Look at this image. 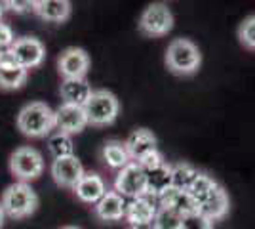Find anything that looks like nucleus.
I'll use <instances>...</instances> for the list:
<instances>
[{
    "mask_svg": "<svg viewBox=\"0 0 255 229\" xmlns=\"http://www.w3.org/2000/svg\"><path fill=\"white\" fill-rule=\"evenodd\" d=\"M78 201H82L86 205H96L97 201L107 193V186L103 178L96 172H84L82 180L76 184L73 189Z\"/></svg>",
    "mask_w": 255,
    "mask_h": 229,
    "instance_id": "nucleus-14",
    "label": "nucleus"
},
{
    "mask_svg": "<svg viewBox=\"0 0 255 229\" xmlns=\"http://www.w3.org/2000/svg\"><path fill=\"white\" fill-rule=\"evenodd\" d=\"M181 229H213V222H210L200 212H192V214L183 216Z\"/></svg>",
    "mask_w": 255,
    "mask_h": 229,
    "instance_id": "nucleus-28",
    "label": "nucleus"
},
{
    "mask_svg": "<svg viewBox=\"0 0 255 229\" xmlns=\"http://www.w3.org/2000/svg\"><path fill=\"white\" fill-rule=\"evenodd\" d=\"M229 208H231L229 195H227L223 187L219 186L206 201H202L198 205V212L204 214L210 222H217V220H223L229 214Z\"/></svg>",
    "mask_w": 255,
    "mask_h": 229,
    "instance_id": "nucleus-18",
    "label": "nucleus"
},
{
    "mask_svg": "<svg viewBox=\"0 0 255 229\" xmlns=\"http://www.w3.org/2000/svg\"><path fill=\"white\" fill-rule=\"evenodd\" d=\"M4 8H6L4 2H0V19H2V15H4Z\"/></svg>",
    "mask_w": 255,
    "mask_h": 229,
    "instance_id": "nucleus-35",
    "label": "nucleus"
},
{
    "mask_svg": "<svg viewBox=\"0 0 255 229\" xmlns=\"http://www.w3.org/2000/svg\"><path fill=\"white\" fill-rule=\"evenodd\" d=\"M166 65L173 75H194L202 65V54L189 38H173L166 48Z\"/></svg>",
    "mask_w": 255,
    "mask_h": 229,
    "instance_id": "nucleus-1",
    "label": "nucleus"
},
{
    "mask_svg": "<svg viewBox=\"0 0 255 229\" xmlns=\"http://www.w3.org/2000/svg\"><path fill=\"white\" fill-rule=\"evenodd\" d=\"M4 210H2V205H0V229H2V226H4Z\"/></svg>",
    "mask_w": 255,
    "mask_h": 229,
    "instance_id": "nucleus-34",
    "label": "nucleus"
},
{
    "mask_svg": "<svg viewBox=\"0 0 255 229\" xmlns=\"http://www.w3.org/2000/svg\"><path fill=\"white\" fill-rule=\"evenodd\" d=\"M183 216L170 208H158L154 216V228L156 229H181Z\"/></svg>",
    "mask_w": 255,
    "mask_h": 229,
    "instance_id": "nucleus-26",
    "label": "nucleus"
},
{
    "mask_svg": "<svg viewBox=\"0 0 255 229\" xmlns=\"http://www.w3.org/2000/svg\"><path fill=\"white\" fill-rule=\"evenodd\" d=\"M57 69L63 78H86L90 69V55L76 46L65 48L57 59Z\"/></svg>",
    "mask_w": 255,
    "mask_h": 229,
    "instance_id": "nucleus-9",
    "label": "nucleus"
},
{
    "mask_svg": "<svg viewBox=\"0 0 255 229\" xmlns=\"http://www.w3.org/2000/svg\"><path fill=\"white\" fill-rule=\"evenodd\" d=\"M4 6H8L11 11H15V13H25V11H31L32 10V2H4Z\"/></svg>",
    "mask_w": 255,
    "mask_h": 229,
    "instance_id": "nucleus-31",
    "label": "nucleus"
},
{
    "mask_svg": "<svg viewBox=\"0 0 255 229\" xmlns=\"http://www.w3.org/2000/svg\"><path fill=\"white\" fill-rule=\"evenodd\" d=\"M29 71L19 65H0V88L2 90H19L27 82Z\"/></svg>",
    "mask_w": 255,
    "mask_h": 229,
    "instance_id": "nucleus-22",
    "label": "nucleus"
},
{
    "mask_svg": "<svg viewBox=\"0 0 255 229\" xmlns=\"http://www.w3.org/2000/svg\"><path fill=\"white\" fill-rule=\"evenodd\" d=\"M103 161H105L111 168H115V170H122L124 166L131 163V159H129V155H128V149L126 145L122 142H118V140H111V142H107L103 145Z\"/></svg>",
    "mask_w": 255,
    "mask_h": 229,
    "instance_id": "nucleus-21",
    "label": "nucleus"
},
{
    "mask_svg": "<svg viewBox=\"0 0 255 229\" xmlns=\"http://www.w3.org/2000/svg\"><path fill=\"white\" fill-rule=\"evenodd\" d=\"M158 203H160L158 208H170V210H175L181 216L198 212V203L187 191L175 189V187H170L168 191H164L158 197Z\"/></svg>",
    "mask_w": 255,
    "mask_h": 229,
    "instance_id": "nucleus-16",
    "label": "nucleus"
},
{
    "mask_svg": "<svg viewBox=\"0 0 255 229\" xmlns=\"http://www.w3.org/2000/svg\"><path fill=\"white\" fill-rule=\"evenodd\" d=\"M88 126L84 107L80 105H67L61 103V107L55 109V128L67 136L80 134Z\"/></svg>",
    "mask_w": 255,
    "mask_h": 229,
    "instance_id": "nucleus-11",
    "label": "nucleus"
},
{
    "mask_svg": "<svg viewBox=\"0 0 255 229\" xmlns=\"http://www.w3.org/2000/svg\"><path fill=\"white\" fill-rule=\"evenodd\" d=\"M92 86L86 78H63L61 86H59V94L61 99L67 105H80L84 107V103L92 96Z\"/></svg>",
    "mask_w": 255,
    "mask_h": 229,
    "instance_id": "nucleus-17",
    "label": "nucleus"
},
{
    "mask_svg": "<svg viewBox=\"0 0 255 229\" xmlns=\"http://www.w3.org/2000/svg\"><path fill=\"white\" fill-rule=\"evenodd\" d=\"M71 2L67 0H34L32 11L50 23H63L71 17Z\"/></svg>",
    "mask_w": 255,
    "mask_h": 229,
    "instance_id": "nucleus-15",
    "label": "nucleus"
},
{
    "mask_svg": "<svg viewBox=\"0 0 255 229\" xmlns=\"http://www.w3.org/2000/svg\"><path fill=\"white\" fill-rule=\"evenodd\" d=\"M171 187V164L162 163L160 166L147 170V195L158 199Z\"/></svg>",
    "mask_w": 255,
    "mask_h": 229,
    "instance_id": "nucleus-20",
    "label": "nucleus"
},
{
    "mask_svg": "<svg viewBox=\"0 0 255 229\" xmlns=\"http://www.w3.org/2000/svg\"><path fill=\"white\" fill-rule=\"evenodd\" d=\"M59 229H80V228H76V226H63V228H59Z\"/></svg>",
    "mask_w": 255,
    "mask_h": 229,
    "instance_id": "nucleus-36",
    "label": "nucleus"
},
{
    "mask_svg": "<svg viewBox=\"0 0 255 229\" xmlns=\"http://www.w3.org/2000/svg\"><path fill=\"white\" fill-rule=\"evenodd\" d=\"M15 42V36H13V31L8 23L0 21V50H8L11 48V44Z\"/></svg>",
    "mask_w": 255,
    "mask_h": 229,
    "instance_id": "nucleus-30",
    "label": "nucleus"
},
{
    "mask_svg": "<svg viewBox=\"0 0 255 229\" xmlns=\"http://www.w3.org/2000/svg\"><path fill=\"white\" fill-rule=\"evenodd\" d=\"M84 176V166L76 159V155L55 159L52 163V178L59 187L65 189H75L76 184Z\"/></svg>",
    "mask_w": 255,
    "mask_h": 229,
    "instance_id": "nucleus-10",
    "label": "nucleus"
},
{
    "mask_svg": "<svg viewBox=\"0 0 255 229\" xmlns=\"http://www.w3.org/2000/svg\"><path fill=\"white\" fill-rule=\"evenodd\" d=\"M164 163V157L160 155V151L156 149V151H150V153H147L141 161H139V166L147 172V170H152V168H156V166H160V164Z\"/></svg>",
    "mask_w": 255,
    "mask_h": 229,
    "instance_id": "nucleus-29",
    "label": "nucleus"
},
{
    "mask_svg": "<svg viewBox=\"0 0 255 229\" xmlns=\"http://www.w3.org/2000/svg\"><path fill=\"white\" fill-rule=\"evenodd\" d=\"M10 52L13 54L15 63L29 71V69L42 65L44 57H46V46L34 36H23L11 44Z\"/></svg>",
    "mask_w": 255,
    "mask_h": 229,
    "instance_id": "nucleus-8",
    "label": "nucleus"
},
{
    "mask_svg": "<svg viewBox=\"0 0 255 229\" xmlns=\"http://www.w3.org/2000/svg\"><path fill=\"white\" fill-rule=\"evenodd\" d=\"M124 145H126L131 163H139L147 153L156 151V136L147 128H137L128 136Z\"/></svg>",
    "mask_w": 255,
    "mask_h": 229,
    "instance_id": "nucleus-13",
    "label": "nucleus"
},
{
    "mask_svg": "<svg viewBox=\"0 0 255 229\" xmlns=\"http://www.w3.org/2000/svg\"><path fill=\"white\" fill-rule=\"evenodd\" d=\"M129 229H156L154 222H147V224H137V226H129Z\"/></svg>",
    "mask_w": 255,
    "mask_h": 229,
    "instance_id": "nucleus-33",
    "label": "nucleus"
},
{
    "mask_svg": "<svg viewBox=\"0 0 255 229\" xmlns=\"http://www.w3.org/2000/svg\"><path fill=\"white\" fill-rule=\"evenodd\" d=\"M17 128L29 138H44L55 128V111L42 101H31L19 111Z\"/></svg>",
    "mask_w": 255,
    "mask_h": 229,
    "instance_id": "nucleus-2",
    "label": "nucleus"
},
{
    "mask_svg": "<svg viewBox=\"0 0 255 229\" xmlns=\"http://www.w3.org/2000/svg\"><path fill=\"white\" fill-rule=\"evenodd\" d=\"M48 149H50V155L55 161V159H63V157L75 155V143H73L71 136H67L63 132H57L48 140Z\"/></svg>",
    "mask_w": 255,
    "mask_h": 229,
    "instance_id": "nucleus-24",
    "label": "nucleus"
},
{
    "mask_svg": "<svg viewBox=\"0 0 255 229\" xmlns=\"http://www.w3.org/2000/svg\"><path fill=\"white\" fill-rule=\"evenodd\" d=\"M115 191L120 197L139 199L147 195V172L137 163H129L118 170L115 178Z\"/></svg>",
    "mask_w": 255,
    "mask_h": 229,
    "instance_id": "nucleus-7",
    "label": "nucleus"
},
{
    "mask_svg": "<svg viewBox=\"0 0 255 229\" xmlns=\"http://www.w3.org/2000/svg\"><path fill=\"white\" fill-rule=\"evenodd\" d=\"M171 29H173V13H171L170 6L164 2L149 4L139 17V31L152 38L164 36L170 33Z\"/></svg>",
    "mask_w": 255,
    "mask_h": 229,
    "instance_id": "nucleus-6",
    "label": "nucleus"
},
{
    "mask_svg": "<svg viewBox=\"0 0 255 229\" xmlns=\"http://www.w3.org/2000/svg\"><path fill=\"white\" fill-rule=\"evenodd\" d=\"M2 210L6 216L13 220L29 218L38 208V195L29 184L25 182H15L4 189L2 193Z\"/></svg>",
    "mask_w": 255,
    "mask_h": 229,
    "instance_id": "nucleus-3",
    "label": "nucleus"
},
{
    "mask_svg": "<svg viewBox=\"0 0 255 229\" xmlns=\"http://www.w3.org/2000/svg\"><path fill=\"white\" fill-rule=\"evenodd\" d=\"M10 170L19 182L29 184L32 180L40 178L44 172L42 155L31 145H21L10 157Z\"/></svg>",
    "mask_w": 255,
    "mask_h": 229,
    "instance_id": "nucleus-5",
    "label": "nucleus"
},
{
    "mask_svg": "<svg viewBox=\"0 0 255 229\" xmlns=\"http://www.w3.org/2000/svg\"><path fill=\"white\" fill-rule=\"evenodd\" d=\"M238 40L248 50H255V13L248 15L238 27Z\"/></svg>",
    "mask_w": 255,
    "mask_h": 229,
    "instance_id": "nucleus-27",
    "label": "nucleus"
},
{
    "mask_svg": "<svg viewBox=\"0 0 255 229\" xmlns=\"http://www.w3.org/2000/svg\"><path fill=\"white\" fill-rule=\"evenodd\" d=\"M94 214L101 222H118L126 216V201L117 191H107L94 205Z\"/></svg>",
    "mask_w": 255,
    "mask_h": 229,
    "instance_id": "nucleus-12",
    "label": "nucleus"
},
{
    "mask_svg": "<svg viewBox=\"0 0 255 229\" xmlns=\"http://www.w3.org/2000/svg\"><path fill=\"white\" fill-rule=\"evenodd\" d=\"M158 212V207L150 201L149 197H139V199H131L126 205V216L129 226H137V224H147V222H154V216Z\"/></svg>",
    "mask_w": 255,
    "mask_h": 229,
    "instance_id": "nucleus-19",
    "label": "nucleus"
},
{
    "mask_svg": "<svg viewBox=\"0 0 255 229\" xmlns=\"http://www.w3.org/2000/svg\"><path fill=\"white\" fill-rule=\"evenodd\" d=\"M0 65H17L15 59H13V54L8 50H0Z\"/></svg>",
    "mask_w": 255,
    "mask_h": 229,
    "instance_id": "nucleus-32",
    "label": "nucleus"
},
{
    "mask_svg": "<svg viewBox=\"0 0 255 229\" xmlns=\"http://www.w3.org/2000/svg\"><path fill=\"white\" fill-rule=\"evenodd\" d=\"M88 124L92 126H109L118 117L120 103L118 98L109 90H94L90 99L84 103Z\"/></svg>",
    "mask_w": 255,
    "mask_h": 229,
    "instance_id": "nucleus-4",
    "label": "nucleus"
},
{
    "mask_svg": "<svg viewBox=\"0 0 255 229\" xmlns=\"http://www.w3.org/2000/svg\"><path fill=\"white\" fill-rule=\"evenodd\" d=\"M217 187H219V184L213 180L212 176L204 174V172H198L196 178L192 180V184L189 186V189H187V193L200 205L202 201H206L208 197L212 195Z\"/></svg>",
    "mask_w": 255,
    "mask_h": 229,
    "instance_id": "nucleus-23",
    "label": "nucleus"
},
{
    "mask_svg": "<svg viewBox=\"0 0 255 229\" xmlns=\"http://www.w3.org/2000/svg\"><path fill=\"white\" fill-rule=\"evenodd\" d=\"M196 174H198V170L194 166H191V164L187 163L173 164L171 166V187L187 191L189 186L192 184V180L196 178Z\"/></svg>",
    "mask_w": 255,
    "mask_h": 229,
    "instance_id": "nucleus-25",
    "label": "nucleus"
}]
</instances>
